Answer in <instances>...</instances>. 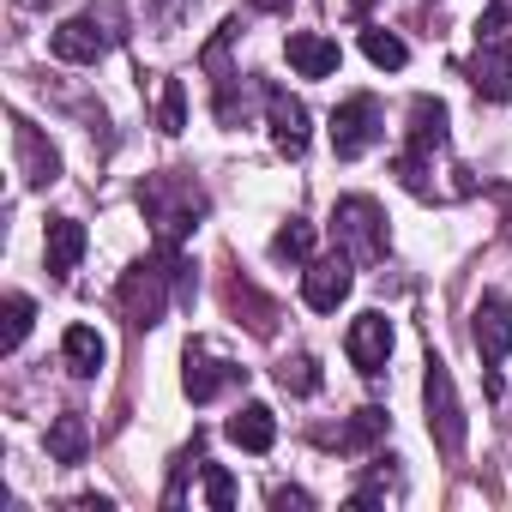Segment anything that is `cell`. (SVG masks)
<instances>
[{"instance_id": "obj_10", "label": "cell", "mask_w": 512, "mask_h": 512, "mask_svg": "<svg viewBox=\"0 0 512 512\" xmlns=\"http://www.w3.org/2000/svg\"><path fill=\"white\" fill-rule=\"evenodd\" d=\"M241 380H247V368H235V362L211 356L205 344H193V350H187V374H181V386H187V398H193V404H211L223 386H241Z\"/></svg>"}, {"instance_id": "obj_22", "label": "cell", "mask_w": 512, "mask_h": 512, "mask_svg": "<svg viewBox=\"0 0 512 512\" xmlns=\"http://www.w3.org/2000/svg\"><path fill=\"white\" fill-rule=\"evenodd\" d=\"M272 253H278V260H314V223L290 217V223L272 235Z\"/></svg>"}, {"instance_id": "obj_18", "label": "cell", "mask_w": 512, "mask_h": 512, "mask_svg": "<svg viewBox=\"0 0 512 512\" xmlns=\"http://www.w3.org/2000/svg\"><path fill=\"white\" fill-rule=\"evenodd\" d=\"M446 103L440 97H410V151H440L446 145Z\"/></svg>"}, {"instance_id": "obj_6", "label": "cell", "mask_w": 512, "mask_h": 512, "mask_svg": "<svg viewBox=\"0 0 512 512\" xmlns=\"http://www.w3.org/2000/svg\"><path fill=\"white\" fill-rule=\"evenodd\" d=\"M386 139V115H380V97H350V103H338V115H332V151L338 157H362V151H374Z\"/></svg>"}, {"instance_id": "obj_1", "label": "cell", "mask_w": 512, "mask_h": 512, "mask_svg": "<svg viewBox=\"0 0 512 512\" xmlns=\"http://www.w3.org/2000/svg\"><path fill=\"white\" fill-rule=\"evenodd\" d=\"M139 211L151 217L157 241H163V247H175V241H181V235L205 217V193H199V181H193V175L169 169V175L139 181Z\"/></svg>"}, {"instance_id": "obj_25", "label": "cell", "mask_w": 512, "mask_h": 512, "mask_svg": "<svg viewBox=\"0 0 512 512\" xmlns=\"http://www.w3.org/2000/svg\"><path fill=\"white\" fill-rule=\"evenodd\" d=\"M278 386L296 392V398L320 392V362H314V356H290V362H278Z\"/></svg>"}, {"instance_id": "obj_26", "label": "cell", "mask_w": 512, "mask_h": 512, "mask_svg": "<svg viewBox=\"0 0 512 512\" xmlns=\"http://www.w3.org/2000/svg\"><path fill=\"white\" fill-rule=\"evenodd\" d=\"M31 320H37V302H31V296H7V326H0V350H19V344H25V332H31Z\"/></svg>"}, {"instance_id": "obj_23", "label": "cell", "mask_w": 512, "mask_h": 512, "mask_svg": "<svg viewBox=\"0 0 512 512\" xmlns=\"http://www.w3.org/2000/svg\"><path fill=\"white\" fill-rule=\"evenodd\" d=\"M362 55H368L374 67H386V73H398V67L410 61V49H404V43H398L392 31H374V25L362 31Z\"/></svg>"}, {"instance_id": "obj_8", "label": "cell", "mask_w": 512, "mask_h": 512, "mask_svg": "<svg viewBox=\"0 0 512 512\" xmlns=\"http://www.w3.org/2000/svg\"><path fill=\"white\" fill-rule=\"evenodd\" d=\"M344 350H350V362H356V374H386V356H392V320L386 314H356L350 320V338H344Z\"/></svg>"}, {"instance_id": "obj_3", "label": "cell", "mask_w": 512, "mask_h": 512, "mask_svg": "<svg viewBox=\"0 0 512 512\" xmlns=\"http://www.w3.org/2000/svg\"><path fill=\"white\" fill-rule=\"evenodd\" d=\"M169 290H175V247H163L157 260H145V266H133L121 278V314H127V326L151 332L163 320V308H169Z\"/></svg>"}, {"instance_id": "obj_7", "label": "cell", "mask_w": 512, "mask_h": 512, "mask_svg": "<svg viewBox=\"0 0 512 512\" xmlns=\"http://www.w3.org/2000/svg\"><path fill=\"white\" fill-rule=\"evenodd\" d=\"M350 266H356L350 253H332V260H308V272H302V302H308L314 314H338V308L350 302V284H356Z\"/></svg>"}, {"instance_id": "obj_9", "label": "cell", "mask_w": 512, "mask_h": 512, "mask_svg": "<svg viewBox=\"0 0 512 512\" xmlns=\"http://www.w3.org/2000/svg\"><path fill=\"white\" fill-rule=\"evenodd\" d=\"M470 338H476V356L488 368L506 362V350H512V302L506 296H482L476 314H470Z\"/></svg>"}, {"instance_id": "obj_30", "label": "cell", "mask_w": 512, "mask_h": 512, "mask_svg": "<svg viewBox=\"0 0 512 512\" xmlns=\"http://www.w3.org/2000/svg\"><path fill=\"white\" fill-rule=\"evenodd\" d=\"M272 506H314V494H308V488H278Z\"/></svg>"}, {"instance_id": "obj_31", "label": "cell", "mask_w": 512, "mask_h": 512, "mask_svg": "<svg viewBox=\"0 0 512 512\" xmlns=\"http://www.w3.org/2000/svg\"><path fill=\"white\" fill-rule=\"evenodd\" d=\"M253 7H260V13H284V7H290V0H253Z\"/></svg>"}, {"instance_id": "obj_5", "label": "cell", "mask_w": 512, "mask_h": 512, "mask_svg": "<svg viewBox=\"0 0 512 512\" xmlns=\"http://www.w3.org/2000/svg\"><path fill=\"white\" fill-rule=\"evenodd\" d=\"M422 404H428V434L446 458L464 452V404H458V386H452V368L434 356L428 362V380H422Z\"/></svg>"}, {"instance_id": "obj_4", "label": "cell", "mask_w": 512, "mask_h": 512, "mask_svg": "<svg viewBox=\"0 0 512 512\" xmlns=\"http://www.w3.org/2000/svg\"><path fill=\"white\" fill-rule=\"evenodd\" d=\"M332 241H338V253H350L356 266L386 260V211H380L374 199H362V193L338 199V211H332Z\"/></svg>"}, {"instance_id": "obj_11", "label": "cell", "mask_w": 512, "mask_h": 512, "mask_svg": "<svg viewBox=\"0 0 512 512\" xmlns=\"http://www.w3.org/2000/svg\"><path fill=\"white\" fill-rule=\"evenodd\" d=\"M266 121H272V145L284 151V157H302L308 151V103L302 97H290V91H266Z\"/></svg>"}, {"instance_id": "obj_16", "label": "cell", "mask_w": 512, "mask_h": 512, "mask_svg": "<svg viewBox=\"0 0 512 512\" xmlns=\"http://www.w3.org/2000/svg\"><path fill=\"white\" fill-rule=\"evenodd\" d=\"M223 434H229L241 452H272V440H278V416H272L266 404H241V410L223 422Z\"/></svg>"}, {"instance_id": "obj_19", "label": "cell", "mask_w": 512, "mask_h": 512, "mask_svg": "<svg viewBox=\"0 0 512 512\" xmlns=\"http://www.w3.org/2000/svg\"><path fill=\"white\" fill-rule=\"evenodd\" d=\"M85 452H91V428H85V416H79V410L55 416V422H49V458H55V464H79Z\"/></svg>"}, {"instance_id": "obj_13", "label": "cell", "mask_w": 512, "mask_h": 512, "mask_svg": "<svg viewBox=\"0 0 512 512\" xmlns=\"http://www.w3.org/2000/svg\"><path fill=\"white\" fill-rule=\"evenodd\" d=\"M464 73H470L476 97H488V103H506V97H512V49H506V43H482Z\"/></svg>"}, {"instance_id": "obj_27", "label": "cell", "mask_w": 512, "mask_h": 512, "mask_svg": "<svg viewBox=\"0 0 512 512\" xmlns=\"http://www.w3.org/2000/svg\"><path fill=\"white\" fill-rule=\"evenodd\" d=\"M157 121H163V133H181V127H187V91H181V79H163Z\"/></svg>"}, {"instance_id": "obj_32", "label": "cell", "mask_w": 512, "mask_h": 512, "mask_svg": "<svg viewBox=\"0 0 512 512\" xmlns=\"http://www.w3.org/2000/svg\"><path fill=\"white\" fill-rule=\"evenodd\" d=\"M368 7H374V0H350V13H368Z\"/></svg>"}, {"instance_id": "obj_21", "label": "cell", "mask_w": 512, "mask_h": 512, "mask_svg": "<svg viewBox=\"0 0 512 512\" xmlns=\"http://www.w3.org/2000/svg\"><path fill=\"white\" fill-rule=\"evenodd\" d=\"M386 422H392V416H386L380 404H368V410H356V416H350V422L338 428V452H368V446H374V440L386 434Z\"/></svg>"}, {"instance_id": "obj_20", "label": "cell", "mask_w": 512, "mask_h": 512, "mask_svg": "<svg viewBox=\"0 0 512 512\" xmlns=\"http://www.w3.org/2000/svg\"><path fill=\"white\" fill-rule=\"evenodd\" d=\"M229 308H235V314H247V326L260 332V338H272V332H278V302H272V296H260L253 284H241V278L229 284Z\"/></svg>"}, {"instance_id": "obj_28", "label": "cell", "mask_w": 512, "mask_h": 512, "mask_svg": "<svg viewBox=\"0 0 512 512\" xmlns=\"http://www.w3.org/2000/svg\"><path fill=\"white\" fill-rule=\"evenodd\" d=\"M506 37H512V0H494L476 19V43H506Z\"/></svg>"}, {"instance_id": "obj_24", "label": "cell", "mask_w": 512, "mask_h": 512, "mask_svg": "<svg viewBox=\"0 0 512 512\" xmlns=\"http://www.w3.org/2000/svg\"><path fill=\"white\" fill-rule=\"evenodd\" d=\"M392 175H398L416 199H434V181H428V151H398V157H392Z\"/></svg>"}, {"instance_id": "obj_14", "label": "cell", "mask_w": 512, "mask_h": 512, "mask_svg": "<svg viewBox=\"0 0 512 512\" xmlns=\"http://www.w3.org/2000/svg\"><path fill=\"white\" fill-rule=\"evenodd\" d=\"M284 55H290V67L302 73V79H332L338 73V43L332 37H320V31H296L290 43H284Z\"/></svg>"}, {"instance_id": "obj_15", "label": "cell", "mask_w": 512, "mask_h": 512, "mask_svg": "<svg viewBox=\"0 0 512 512\" xmlns=\"http://www.w3.org/2000/svg\"><path fill=\"white\" fill-rule=\"evenodd\" d=\"M79 260H85V223H79V217H55V223H49V241H43L49 278H67Z\"/></svg>"}, {"instance_id": "obj_12", "label": "cell", "mask_w": 512, "mask_h": 512, "mask_svg": "<svg viewBox=\"0 0 512 512\" xmlns=\"http://www.w3.org/2000/svg\"><path fill=\"white\" fill-rule=\"evenodd\" d=\"M13 145H19V169H25V181H31V187H55V181H61V151H55V145H49L25 115L13 121Z\"/></svg>"}, {"instance_id": "obj_29", "label": "cell", "mask_w": 512, "mask_h": 512, "mask_svg": "<svg viewBox=\"0 0 512 512\" xmlns=\"http://www.w3.org/2000/svg\"><path fill=\"white\" fill-rule=\"evenodd\" d=\"M205 506L211 512H229L235 506V476L223 464H205Z\"/></svg>"}, {"instance_id": "obj_17", "label": "cell", "mask_w": 512, "mask_h": 512, "mask_svg": "<svg viewBox=\"0 0 512 512\" xmlns=\"http://www.w3.org/2000/svg\"><path fill=\"white\" fill-rule=\"evenodd\" d=\"M61 356H67V368H73L79 380H97V368L109 362V344H103V332H97V326H67Z\"/></svg>"}, {"instance_id": "obj_2", "label": "cell", "mask_w": 512, "mask_h": 512, "mask_svg": "<svg viewBox=\"0 0 512 512\" xmlns=\"http://www.w3.org/2000/svg\"><path fill=\"white\" fill-rule=\"evenodd\" d=\"M121 37H127V13H121V0H97L91 13H79V19L55 25L49 49H55V61L91 67V61H103V55H109V49H115Z\"/></svg>"}]
</instances>
